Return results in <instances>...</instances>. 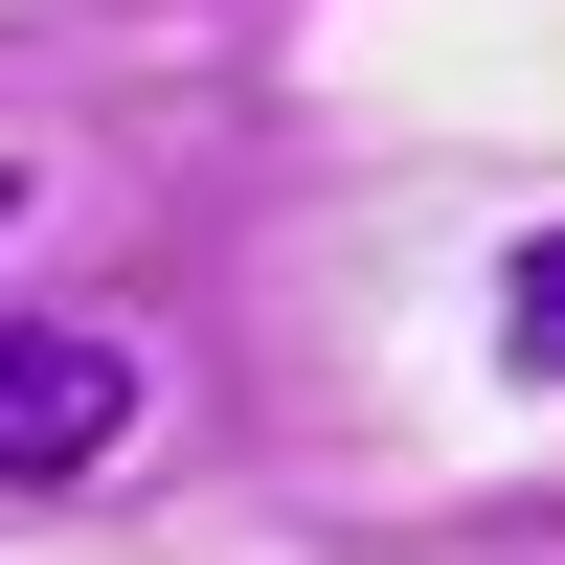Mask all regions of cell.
<instances>
[{"instance_id":"obj_2","label":"cell","mask_w":565,"mask_h":565,"mask_svg":"<svg viewBox=\"0 0 565 565\" xmlns=\"http://www.w3.org/2000/svg\"><path fill=\"white\" fill-rule=\"evenodd\" d=\"M498 362H521V385H565V226L498 271Z\"/></svg>"},{"instance_id":"obj_1","label":"cell","mask_w":565,"mask_h":565,"mask_svg":"<svg viewBox=\"0 0 565 565\" xmlns=\"http://www.w3.org/2000/svg\"><path fill=\"white\" fill-rule=\"evenodd\" d=\"M136 340H90V317H0V476H114L136 452Z\"/></svg>"}]
</instances>
